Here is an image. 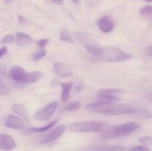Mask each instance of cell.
Masks as SVG:
<instances>
[{
    "label": "cell",
    "mask_w": 152,
    "mask_h": 151,
    "mask_svg": "<svg viewBox=\"0 0 152 151\" xmlns=\"http://www.w3.org/2000/svg\"><path fill=\"white\" fill-rule=\"evenodd\" d=\"M53 73L60 78H65L71 75V71L66 65L62 63H55L53 66Z\"/></svg>",
    "instance_id": "12"
},
{
    "label": "cell",
    "mask_w": 152,
    "mask_h": 151,
    "mask_svg": "<svg viewBox=\"0 0 152 151\" xmlns=\"http://www.w3.org/2000/svg\"><path fill=\"white\" fill-rule=\"evenodd\" d=\"M13 112L16 113V114L19 115L20 116H22L24 119L26 121H29V115H28V111H27L26 108L25 107V106L22 105H19V104H16L14 105L12 107Z\"/></svg>",
    "instance_id": "16"
},
{
    "label": "cell",
    "mask_w": 152,
    "mask_h": 151,
    "mask_svg": "<svg viewBox=\"0 0 152 151\" xmlns=\"http://www.w3.org/2000/svg\"><path fill=\"white\" fill-rule=\"evenodd\" d=\"M80 107H81V105H80V102H75L67 105V106L62 110V111H75L80 109Z\"/></svg>",
    "instance_id": "23"
},
{
    "label": "cell",
    "mask_w": 152,
    "mask_h": 151,
    "mask_svg": "<svg viewBox=\"0 0 152 151\" xmlns=\"http://www.w3.org/2000/svg\"><path fill=\"white\" fill-rule=\"evenodd\" d=\"M60 39L62 41H67V42L69 43H74V38H72L71 34L69 33V32L68 31V30L66 28H63L61 29L60 30Z\"/></svg>",
    "instance_id": "22"
},
{
    "label": "cell",
    "mask_w": 152,
    "mask_h": 151,
    "mask_svg": "<svg viewBox=\"0 0 152 151\" xmlns=\"http://www.w3.org/2000/svg\"><path fill=\"white\" fill-rule=\"evenodd\" d=\"M62 94H61V100L62 102H66L69 97L70 91L72 87V83H62Z\"/></svg>",
    "instance_id": "17"
},
{
    "label": "cell",
    "mask_w": 152,
    "mask_h": 151,
    "mask_svg": "<svg viewBox=\"0 0 152 151\" xmlns=\"http://www.w3.org/2000/svg\"><path fill=\"white\" fill-rule=\"evenodd\" d=\"M52 1H56V2H62L63 0H52Z\"/></svg>",
    "instance_id": "33"
},
{
    "label": "cell",
    "mask_w": 152,
    "mask_h": 151,
    "mask_svg": "<svg viewBox=\"0 0 152 151\" xmlns=\"http://www.w3.org/2000/svg\"><path fill=\"white\" fill-rule=\"evenodd\" d=\"M96 57L107 62H125L131 58V55L114 47H100Z\"/></svg>",
    "instance_id": "1"
},
{
    "label": "cell",
    "mask_w": 152,
    "mask_h": 151,
    "mask_svg": "<svg viewBox=\"0 0 152 151\" xmlns=\"http://www.w3.org/2000/svg\"><path fill=\"white\" fill-rule=\"evenodd\" d=\"M140 127V124L135 122H129L126 123V124H120V125L115 126L110 130H107L106 131L104 132L103 138L109 139L123 137V136L131 134L135 130L139 129Z\"/></svg>",
    "instance_id": "2"
},
{
    "label": "cell",
    "mask_w": 152,
    "mask_h": 151,
    "mask_svg": "<svg viewBox=\"0 0 152 151\" xmlns=\"http://www.w3.org/2000/svg\"><path fill=\"white\" fill-rule=\"evenodd\" d=\"M145 53H146L148 56H152V45L150 46V47H148V48L145 50Z\"/></svg>",
    "instance_id": "31"
},
{
    "label": "cell",
    "mask_w": 152,
    "mask_h": 151,
    "mask_svg": "<svg viewBox=\"0 0 152 151\" xmlns=\"http://www.w3.org/2000/svg\"><path fill=\"white\" fill-rule=\"evenodd\" d=\"M16 42L19 47H27L33 43V39L29 35L23 33L17 32L16 33Z\"/></svg>",
    "instance_id": "14"
},
{
    "label": "cell",
    "mask_w": 152,
    "mask_h": 151,
    "mask_svg": "<svg viewBox=\"0 0 152 151\" xmlns=\"http://www.w3.org/2000/svg\"><path fill=\"white\" fill-rule=\"evenodd\" d=\"M99 30L103 33H110L114 28V22L109 16H103L98 22Z\"/></svg>",
    "instance_id": "11"
},
{
    "label": "cell",
    "mask_w": 152,
    "mask_h": 151,
    "mask_svg": "<svg viewBox=\"0 0 152 151\" xmlns=\"http://www.w3.org/2000/svg\"><path fill=\"white\" fill-rule=\"evenodd\" d=\"M48 38H43V39H40V40H38V41H37V45L39 46V47H40V48L42 49L43 47H45V46H46V44L48 43Z\"/></svg>",
    "instance_id": "28"
},
{
    "label": "cell",
    "mask_w": 152,
    "mask_h": 151,
    "mask_svg": "<svg viewBox=\"0 0 152 151\" xmlns=\"http://www.w3.org/2000/svg\"><path fill=\"white\" fill-rule=\"evenodd\" d=\"M7 52V47H3L1 48H0V58L1 56H4L6 53Z\"/></svg>",
    "instance_id": "30"
},
{
    "label": "cell",
    "mask_w": 152,
    "mask_h": 151,
    "mask_svg": "<svg viewBox=\"0 0 152 151\" xmlns=\"http://www.w3.org/2000/svg\"><path fill=\"white\" fill-rule=\"evenodd\" d=\"M16 148V144L11 136L4 133H0V149L10 151Z\"/></svg>",
    "instance_id": "6"
},
{
    "label": "cell",
    "mask_w": 152,
    "mask_h": 151,
    "mask_svg": "<svg viewBox=\"0 0 152 151\" xmlns=\"http://www.w3.org/2000/svg\"><path fill=\"white\" fill-rule=\"evenodd\" d=\"M125 147L120 145H96L92 147L91 151H124Z\"/></svg>",
    "instance_id": "15"
},
{
    "label": "cell",
    "mask_w": 152,
    "mask_h": 151,
    "mask_svg": "<svg viewBox=\"0 0 152 151\" xmlns=\"http://www.w3.org/2000/svg\"><path fill=\"white\" fill-rule=\"evenodd\" d=\"M146 1H151L152 0H146Z\"/></svg>",
    "instance_id": "35"
},
{
    "label": "cell",
    "mask_w": 152,
    "mask_h": 151,
    "mask_svg": "<svg viewBox=\"0 0 152 151\" xmlns=\"http://www.w3.org/2000/svg\"><path fill=\"white\" fill-rule=\"evenodd\" d=\"M148 98L152 101V93H150V94L148 95Z\"/></svg>",
    "instance_id": "34"
},
{
    "label": "cell",
    "mask_w": 152,
    "mask_h": 151,
    "mask_svg": "<svg viewBox=\"0 0 152 151\" xmlns=\"http://www.w3.org/2000/svg\"><path fill=\"white\" fill-rule=\"evenodd\" d=\"M134 114L137 117L142 118V119H149V118H152V113L147 109H142L137 110Z\"/></svg>",
    "instance_id": "20"
},
{
    "label": "cell",
    "mask_w": 152,
    "mask_h": 151,
    "mask_svg": "<svg viewBox=\"0 0 152 151\" xmlns=\"http://www.w3.org/2000/svg\"><path fill=\"white\" fill-rule=\"evenodd\" d=\"M72 1L74 3V4H78L80 0H72Z\"/></svg>",
    "instance_id": "32"
},
{
    "label": "cell",
    "mask_w": 152,
    "mask_h": 151,
    "mask_svg": "<svg viewBox=\"0 0 152 151\" xmlns=\"http://www.w3.org/2000/svg\"><path fill=\"white\" fill-rule=\"evenodd\" d=\"M139 142H140L145 147H148L152 145V137L149 136H142V137L140 138Z\"/></svg>",
    "instance_id": "25"
},
{
    "label": "cell",
    "mask_w": 152,
    "mask_h": 151,
    "mask_svg": "<svg viewBox=\"0 0 152 151\" xmlns=\"http://www.w3.org/2000/svg\"><path fill=\"white\" fill-rule=\"evenodd\" d=\"M56 122H58V120L56 119L54 121H53L52 122L49 123L47 125L44 126V127H33V128H30L28 130V132L29 133H42V132H45L47 130H48L49 129L52 128L55 124H56Z\"/></svg>",
    "instance_id": "19"
},
{
    "label": "cell",
    "mask_w": 152,
    "mask_h": 151,
    "mask_svg": "<svg viewBox=\"0 0 152 151\" xmlns=\"http://www.w3.org/2000/svg\"><path fill=\"white\" fill-rule=\"evenodd\" d=\"M46 55L45 50H43V49H41L39 50H37V51L34 52V54L32 55V60L33 61H38L40 59L44 57Z\"/></svg>",
    "instance_id": "24"
},
{
    "label": "cell",
    "mask_w": 152,
    "mask_h": 151,
    "mask_svg": "<svg viewBox=\"0 0 152 151\" xmlns=\"http://www.w3.org/2000/svg\"><path fill=\"white\" fill-rule=\"evenodd\" d=\"M129 151H151V149L142 145H137L129 149Z\"/></svg>",
    "instance_id": "27"
},
{
    "label": "cell",
    "mask_w": 152,
    "mask_h": 151,
    "mask_svg": "<svg viewBox=\"0 0 152 151\" xmlns=\"http://www.w3.org/2000/svg\"><path fill=\"white\" fill-rule=\"evenodd\" d=\"M10 90L7 87L3 85V84H0V95H7L8 94Z\"/></svg>",
    "instance_id": "29"
},
{
    "label": "cell",
    "mask_w": 152,
    "mask_h": 151,
    "mask_svg": "<svg viewBox=\"0 0 152 151\" xmlns=\"http://www.w3.org/2000/svg\"><path fill=\"white\" fill-rule=\"evenodd\" d=\"M5 126L14 130H22L25 128V124L22 118L13 115H9L5 121Z\"/></svg>",
    "instance_id": "9"
},
{
    "label": "cell",
    "mask_w": 152,
    "mask_h": 151,
    "mask_svg": "<svg viewBox=\"0 0 152 151\" xmlns=\"http://www.w3.org/2000/svg\"><path fill=\"white\" fill-rule=\"evenodd\" d=\"M10 76L12 79L17 82H26L27 73L19 66H13L10 68Z\"/></svg>",
    "instance_id": "8"
},
{
    "label": "cell",
    "mask_w": 152,
    "mask_h": 151,
    "mask_svg": "<svg viewBox=\"0 0 152 151\" xmlns=\"http://www.w3.org/2000/svg\"><path fill=\"white\" fill-rule=\"evenodd\" d=\"M57 102H52L48 104L45 107L42 109L39 110L34 115V119L37 121H46L48 120L51 117V115L54 113L55 110L57 108Z\"/></svg>",
    "instance_id": "5"
},
{
    "label": "cell",
    "mask_w": 152,
    "mask_h": 151,
    "mask_svg": "<svg viewBox=\"0 0 152 151\" xmlns=\"http://www.w3.org/2000/svg\"><path fill=\"white\" fill-rule=\"evenodd\" d=\"M43 75L42 73L38 71H33L27 73L26 82L27 83H35L42 79Z\"/></svg>",
    "instance_id": "18"
},
{
    "label": "cell",
    "mask_w": 152,
    "mask_h": 151,
    "mask_svg": "<svg viewBox=\"0 0 152 151\" xmlns=\"http://www.w3.org/2000/svg\"><path fill=\"white\" fill-rule=\"evenodd\" d=\"M1 43L3 44H9V43H13L14 41V37L11 34H7L5 36H4L1 39Z\"/></svg>",
    "instance_id": "26"
},
{
    "label": "cell",
    "mask_w": 152,
    "mask_h": 151,
    "mask_svg": "<svg viewBox=\"0 0 152 151\" xmlns=\"http://www.w3.org/2000/svg\"><path fill=\"white\" fill-rule=\"evenodd\" d=\"M5 1H10V0H5Z\"/></svg>",
    "instance_id": "36"
},
{
    "label": "cell",
    "mask_w": 152,
    "mask_h": 151,
    "mask_svg": "<svg viewBox=\"0 0 152 151\" xmlns=\"http://www.w3.org/2000/svg\"><path fill=\"white\" fill-rule=\"evenodd\" d=\"M137 110L131 105L128 104H120L117 105H111L109 109L106 112L107 115H120L126 114H134Z\"/></svg>",
    "instance_id": "4"
},
{
    "label": "cell",
    "mask_w": 152,
    "mask_h": 151,
    "mask_svg": "<svg viewBox=\"0 0 152 151\" xmlns=\"http://www.w3.org/2000/svg\"><path fill=\"white\" fill-rule=\"evenodd\" d=\"M111 105H112L111 103H108V102L99 101V102L88 105V106H86V109H88L90 111H92V112L105 114Z\"/></svg>",
    "instance_id": "10"
},
{
    "label": "cell",
    "mask_w": 152,
    "mask_h": 151,
    "mask_svg": "<svg viewBox=\"0 0 152 151\" xmlns=\"http://www.w3.org/2000/svg\"><path fill=\"white\" fill-rule=\"evenodd\" d=\"M65 130V125H59V127H56L54 130H52L49 133H48L46 136H45L41 140V143L42 144H48L50 142H53L59 139L61 136L64 133Z\"/></svg>",
    "instance_id": "7"
},
{
    "label": "cell",
    "mask_w": 152,
    "mask_h": 151,
    "mask_svg": "<svg viewBox=\"0 0 152 151\" xmlns=\"http://www.w3.org/2000/svg\"><path fill=\"white\" fill-rule=\"evenodd\" d=\"M141 16L148 20L152 21V6L146 5L142 7L140 11Z\"/></svg>",
    "instance_id": "21"
},
{
    "label": "cell",
    "mask_w": 152,
    "mask_h": 151,
    "mask_svg": "<svg viewBox=\"0 0 152 151\" xmlns=\"http://www.w3.org/2000/svg\"><path fill=\"white\" fill-rule=\"evenodd\" d=\"M106 125L103 122L97 121H84L74 122L69 125V130L72 132H100L106 131Z\"/></svg>",
    "instance_id": "3"
},
{
    "label": "cell",
    "mask_w": 152,
    "mask_h": 151,
    "mask_svg": "<svg viewBox=\"0 0 152 151\" xmlns=\"http://www.w3.org/2000/svg\"><path fill=\"white\" fill-rule=\"evenodd\" d=\"M123 90L120 89H102L98 91L97 96L99 99L103 98H114L122 94Z\"/></svg>",
    "instance_id": "13"
}]
</instances>
